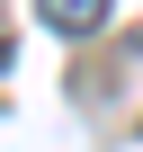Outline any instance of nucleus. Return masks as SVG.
Segmentation results:
<instances>
[{
  "mask_svg": "<svg viewBox=\"0 0 143 152\" xmlns=\"http://www.w3.org/2000/svg\"><path fill=\"white\" fill-rule=\"evenodd\" d=\"M36 18H45L54 36H98V27L116 18V0H36Z\"/></svg>",
  "mask_w": 143,
  "mask_h": 152,
  "instance_id": "1",
  "label": "nucleus"
}]
</instances>
